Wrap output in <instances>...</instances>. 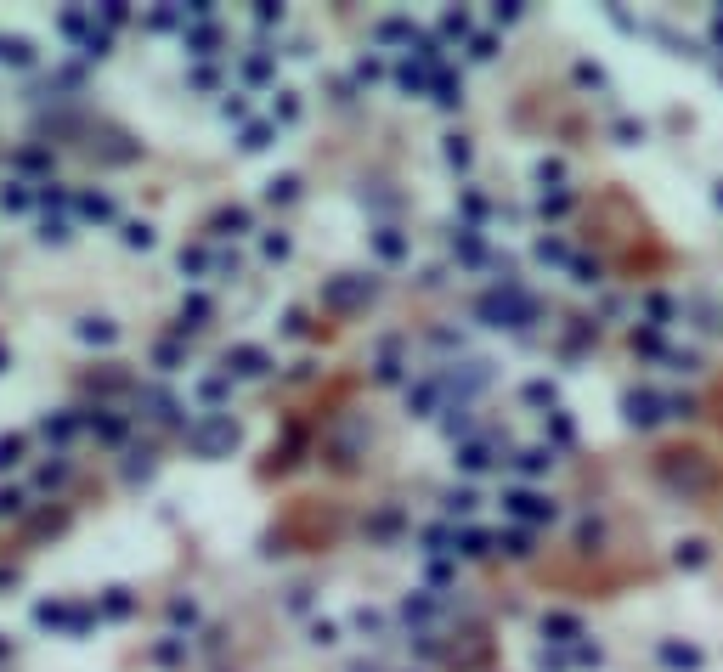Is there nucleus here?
Segmentation results:
<instances>
[{"label":"nucleus","instance_id":"obj_1","mask_svg":"<svg viewBox=\"0 0 723 672\" xmlns=\"http://www.w3.org/2000/svg\"><path fill=\"white\" fill-rule=\"evenodd\" d=\"M192 441H198V447L209 452V447H227V441H238V430H232V424H227V418H215V424H204V430H198V435H192Z\"/></svg>","mask_w":723,"mask_h":672},{"label":"nucleus","instance_id":"obj_2","mask_svg":"<svg viewBox=\"0 0 723 672\" xmlns=\"http://www.w3.org/2000/svg\"><path fill=\"white\" fill-rule=\"evenodd\" d=\"M0 63H34V51H28V40H17V34H0Z\"/></svg>","mask_w":723,"mask_h":672},{"label":"nucleus","instance_id":"obj_3","mask_svg":"<svg viewBox=\"0 0 723 672\" xmlns=\"http://www.w3.org/2000/svg\"><path fill=\"white\" fill-rule=\"evenodd\" d=\"M80 210L90 215V221H108V215H113V204H108L102 192H85V198H80Z\"/></svg>","mask_w":723,"mask_h":672},{"label":"nucleus","instance_id":"obj_4","mask_svg":"<svg viewBox=\"0 0 723 672\" xmlns=\"http://www.w3.org/2000/svg\"><path fill=\"white\" fill-rule=\"evenodd\" d=\"M232 362H238L243 373H260V368H266V356H260V351H232Z\"/></svg>","mask_w":723,"mask_h":672},{"label":"nucleus","instance_id":"obj_5","mask_svg":"<svg viewBox=\"0 0 723 672\" xmlns=\"http://www.w3.org/2000/svg\"><path fill=\"white\" fill-rule=\"evenodd\" d=\"M125 243H130V249H147V243H153V232L136 221V226H125Z\"/></svg>","mask_w":723,"mask_h":672},{"label":"nucleus","instance_id":"obj_6","mask_svg":"<svg viewBox=\"0 0 723 672\" xmlns=\"http://www.w3.org/2000/svg\"><path fill=\"white\" fill-rule=\"evenodd\" d=\"M17 452H23V441H17V435H6V441H0V469H11V463H17Z\"/></svg>","mask_w":723,"mask_h":672},{"label":"nucleus","instance_id":"obj_7","mask_svg":"<svg viewBox=\"0 0 723 672\" xmlns=\"http://www.w3.org/2000/svg\"><path fill=\"white\" fill-rule=\"evenodd\" d=\"M108 610L125 616V610H130V594H125V588H108Z\"/></svg>","mask_w":723,"mask_h":672},{"label":"nucleus","instance_id":"obj_8","mask_svg":"<svg viewBox=\"0 0 723 672\" xmlns=\"http://www.w3.org/2000/svg\"><path fill=\"white\" fill-rule=\"evenodd\" d=\"M0 204H6V210H23V204H28V192H23V187H6V192H0Z\"/></svg>","mask_w":723,"mask_h":672},{"label":"nucleus","instance_id":"obj_9","mask_svg":"<svg viewBox=\"0 0 723 672\" xmlns=\"http://www.w3.org/2000/svg\"><path fill=\"white\" fill-rule=\"evenodd\" d=\"M119 430H125L119 418H96V435H102V441H119Z\"/></svg>","mask_w":723,"mask_h":672},{"label":"nucleus","instance_id":"obj_10","mask_svg":"<svg viewBox=\"0 0 723 672\" xmlns=\"http://www.w3.org/2000/svg\"><path fill=\"white\" fill-rule=\"evenodd\" d=\"M80 334H85V339H96V345H102V339H113V328H108V322H85Z\"/></svg>","mask_w":723,"mask_h":672},{"label":"nucleus","instance_id":"obj_11","mask_svg":"<svg viewBox=\"0 0 723 672\" xmlns=\"http://www.w3.org/2000/svg\"><path fill=\"white\" fill-rule=\"evenodd\" d=\"M68 430H74V418H46V435H57V441H63Z\"/></svg>","mask_w":723,"mask_h":672},{"label":"nucleus","instance_id":"obj_12","mask_svg":"<svg viewBox=\"0 0 723 672\" xmlns=\"http://www.w3.org/2000/svg\"><path fill=\"white\" fill-rule=\"evenodd\" d=\"M17 503H23V497H17V492H0V515H11V509H17Z\"/></svg>","mask_w":723,"mask_h":672},{"label":"nucleus","instance_id":"obj_13","mask_svg":"<svg viewBox=\"0 0 723 672\" xmlns=\"http://www.w3.org/2000/svg\"><path fill=\"white\" fill-rule=\"evenodd\" d=\"M0 656H6V639H0Z\"/></svg>","mask_w":723,"mask_h":672}]
</instances>
